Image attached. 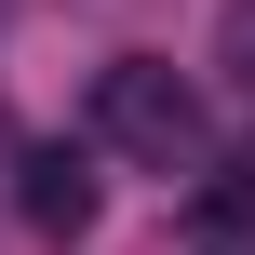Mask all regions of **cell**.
<instances>
[{"label": "cell", "instance_id": "obj_2", "mask_svg": "<svg viewBox=\"0 0 255 255\" xmlns=\"http://www.w3.org/2000/svg\"><path fill=\"white\" fill-rule=\"evenodd\" d=\"M13 202H27L40 242H81V229H94V175H81V148H27V188H13Z\"/></svg>", "mask_w": 255, "mask_h": 255}, {"label": "cell", "instance_id": "obj_5", "mask_svg": "<svg viewBox=\"0 0 255 255\" xmlns=\"http://www.w3.org/2000/svg\"><path fill=\"white\" fill-rule=\"evenodd\" d=\"M215 255H242V242H215Z\"/></svg>", "mask_w": 255, "mask_h": 255}, {"label": "cell", "instance_id": "obj_1", "mask_svg": "<svg viewBox=\"0 0 255 255\" xmlns=\"http://www.w3.org/2000/svg\"><path fill=\"white\" fill-rule=\"evenodd\" d=\"M94 148H121L148 175H188L202 161V94L161 54H121V67H94Z\"/></svg>", "mask_w": 255, "mask_h": 255}, {"label": "cell", "instance_id": "obj_3", "mask_svg": "<svg viewBox=\"0 0 255 255\" xmlns=\"http://www.w3.org/2000/svg\"><path fill=\"white\" fill-rule=\"evenodd\" d=\"M202 215H215V229H255V148L215 175V188H202Z\"/></svg>", "mask_w": 255, "mask_h": 255}, {"label": "cell", "instance_id": "obj_4", "mask_svg": "<svg viewBox=\"0 0 255 255\" xmlns=\"http://www.w3.org/2000/svg\"><path fill=\"white\" fill-rule=\"evenodd\" d=\"M215 67L255 94V0H229V13H215Z\"/></svg>", "mask_w": 255, "mask_h": 255}]
</instances>
